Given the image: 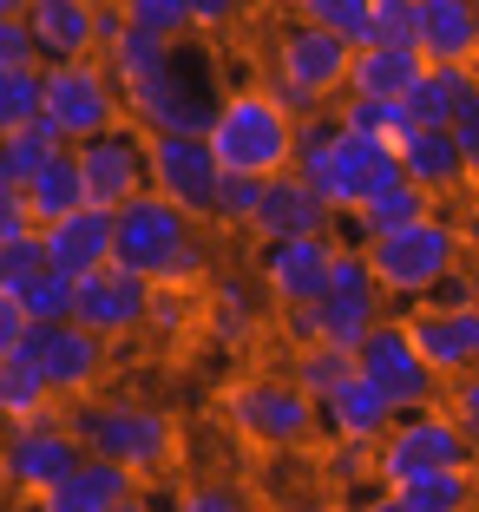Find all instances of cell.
I'll use <instances>...</instances> for the list:
<instances>
[{
  "label": "cell",
  "mask_w": 479,
  "mask_h": 512,
  "mask_svg": "<svg viewBox=\"0 0 479 512\" xmlns=\"http://www.w3.org/2000/svg\"><path fill=\"white\" fill-rule=\"evenodd\" d=\"M46 407H60L46 368L33 362L27 348H7V355H0V414H7V421H33Z\"/></svg>",
  "instance_id": "obj_31"
},
{
  "label": "cell",
  "mask_w": 479,
  "mask_h": 512,
  "mask_svg": "<svg viewBox=\"0 0 479 512\" xmlns=\"http://www.w3.org/2000/svg\"><path fill=\"white\" fill-rule=\"evenodd\" d=\"M440 467H473V434L434 401V407L401 414L394 434L381 440V486H407V480L440 473Z\"/></svg>",
  "instance_id": "obj_10"
},
{
  "label": "cell",
  "mask_w": 479,
  "mask_h": 512,
  "mask_svg": "<svg viewBox=\"0 0 479 512\" xmlns=\"http://www.w3.org/2000/svg\"><path fill=\"white\" fill-rule=\"evenodd\" d=\"M394 421H401V407H394L368 375H355L329 407H322V434H348V440H388Z\"/></svg>",
  "instance_id": "obj_24"
},
{
  "label": "cell",
  "mask_w": 479,
  "mask_h": 512,
  "mask_svg": "<svg viewBox=\"0 0 479 512\" xmlns=\"http://www.w3.org/2000/svg\"><path fill=\"white\" fill-rule=\"evenodd\" d=\"M46 263L66 276H86L99 270V263H112L119 256V211H105V204H79L73 217H60V224H46Z\"/></svg>",
  "instance_id": "obj_20"
},
{
  "label": "cell",
  "mask_w": 479,
  "mask_h": 512,
  "mask_svg": "<svg viewBox=\"0 0 479 512\" xmlns=\"http://www.w3.org/2000/svg\"><path fill=\"white\" fill-rule=\"evenodd\" d=\"M453 138H460V151H466V171L479 178V79H473V92L460 99V112H453V125H447Z\"/></svg>",
  "instance_id": "obj_50"
},
{
  "label": "cell",
  "mask_w": 479,
  "mask_h": 512,
  "mask_svg": "<svg viewBox=\"0 0 479 512\" xmlns=\"http://www.w3.org/2000/svg\"><path fill=\"white\" fill-rule=\"evenodd\" d=\"M86 460V440H79L73 414L60 407H46V414H33V421H7V447H0V480H7V493L14 499H40L53 480H66V473Z\"/></svg>",
  "instance_id": "obj_9"
},
{
  "label": "cell",
  "mask_w": 479,
  "mask_h": 512,
  "mask_svg": "<svg viewBox=\"0 0 479 512\" xmlns=\"http://www.w3.org/2000/svg\"><path fill=\"white\" fill-rule=\"evenodd\" d=\"M460 250H466L460 224H447L440 211L407 224V230H388V237H368V263H375L381 289L394 302H427L440 276L460 270Z\"/></svg>",
  "instance_id": "obj_7"
},
{
  "label": "cell",
  "mask_w": 479,
  "mask_h": 512,
  "mask_svg": "<svg viewBox=\"0 0 479 512\" xmlns=\"http://www.w3.org/2000/svg\"><path fill=\"white\" fill-rule=\"evenodd\" d=\"M20 348L46 368V381H53L60 401H86V394H99L105 362H112V335L86 329V322H33Z\"/></svg>",
  "instance_id": "obj_12"
},
{
  "label": "cell",
  "mask_w": 479,
  "mask_h": 512,
  "mask_svg": "<svg viewBox=\"0 0 479 512\" xmlns=\"http://www.w3.org/2000/svg\"><path fill=\"white\" fill-rule=\"evenodd\" d=\"M296 171L335 204V217H355L368 191H381V184L401 178V151L348 132L342 112L322 106V112H309L302 132H296Z\"/></svg>",
  "instance_id": "obj_1"
},
{
  "label": "cell",
  "mask_w": 479,
  "mask_h": 512,
  "mask_svg": "<svg viewBox=\"0 0 479 512\" xmlns=\"http://www.w3.org/2000/svg\"><path fill=\"white\" fill-rule=\"evenodd\" d=\"M401 171L414 184H427L434 197H453L473 171H466V151H460V138L447 132V125H420L414 138L401 145Z\"/></svg>",
  "instance_id": "obj_23"
},
{
  "label": "cell",
  "mask_w": 479,
  "mask_h": 512,
  "mask_svg": "<svg viewBox=\"0 0 479 512\" xmlns=\"http://www.w3.org/2000/svg\"><path fill=\"white\" fill-rule=\"evenodd\" d=\"M125 499H138V473L119 467V460L86 453L66 480H53L40 499H33V512H119Z\"/></svg>",
  "instance_id": "obj_21"
},
{
  "label": "cell",
  "mask_w": 479,
  "mask_h": 512,
  "mask_svg": "<svg viewBox=\"0 0 479 512\" xmlns=\"http://www.w3.org/2000/svg\"><path fill=\"white\" fill-rule=\"evenodd\" d=\"M151 316V276H138L132 263H99V270L79 276V302H73V322H86V329L112 335V342H125V335H138Z\"/></svg>",
  "instance_id": "obj_17"
},
{
  "label": "cell",
  "mask_w": 479,
  "mask_h": 512,
  "mask_svg": "<svg viewBox=\"0 0 479 512\" xmlns=\"http://www.w3.org/2000/svg\"><path fill=\"white\" fill-rule=\"evenodd\" d=\"M434 204H440V197L401 171L394 184H381V191L361 197V211L348 217V224H355L361 243H368V237H388V230H407V224H420V217H434Z\"/></svg>",
  "instance_id": "obj_27"
},
{
  "label": "cell",
  "mask_w": 479,
  "mask_h": 512,
  "mask_svg": "<svg viewBox=\"0 0 479 512\" xmlns=\"http://www.w3.org/2000/svg\"><path fill=\"white\" fill-rule=\"evenodd\" d=\"M27 204H33V217H40V230H46V224H60V217H73L79 204H86L79 145H66V151H53V158H46V171L27 184Z\"/></svg>",
  "instance_id": "obj_30"
},
{
  "label": "cell",
  "mask_w": 479,
  "mask_h": 512,
  "mask_svg": "<svg viewBox=\"0 0 479 512\" xmlns=\"http://www.w3.org/2000/svg\"><path fill=\"white\" fill-rule=\"evenodd\" d=\"M243 7H250V0H191L197 33H230V27L243 20Z\"/></svg>",
  "instance_id": "obj_52"
},
{
  "label": "cell",
  "mask_w": 479,
  "mask_h": 512,
  "mask_svg": "<svg viewBox=\"0 0 479 512\" xmlns=\"http://www.w3.org/2000/svg\"><path fill=\"white\" fill-rule=\"evenodd\" d=\"M270 73L296 79V86H309L322 106H329L335 92H348V73H355V46L342 40V33L315 27V20H289L283 33H276V53H270Z\"/></svg>",
  "instance_id": "obj_16"
},
{
  "label": "cell",
  "mask_w": 479,
  "mask_h": 512,
  "mask_svg": "<svg viewBox=\"0 0 479 512\" xmlns=\"http://www.w3.org/2000/svg\"><path fill=\"white\" fill-rule=\"evenodd\" d=\"M296 132H302V119L270 86H237V92H224V106H217L204 138L224 171L276 178V171H296Z\"/></svg>",
  "instance_id": "obj_3"
},
{
  "label": "cell",
  "mask_w": 479,
  "mask_h": 512,
  "mask_svg": "<svg viewBox=\"0 0 479 512\" xmlns=\"http://www.w3.org/2000/svg\"><path fill=\"white\" fill-rule=\"evenodd\" d=\"M46 119L60 125L73 145H86V138L132 119L112 60H99V53H86V60H46Z\"/></svg>",
  "instance_id": "obj_8"
},
{
  "label": "cell",
  "mask_w": 479,
  "mask_h": 512,
  "mask_svg": "<svg viewBox=\"0 0 479 512\" xmlns=\"http://www.w3.org/2000/svg\"><path fill=\"white\" fill-rule=\"evenodd\" d=\"M263 86H270L276 99H283V106L296 112V119H309V112H322V99H315L309 86H296V79H283V73H270V79H263Z\"/></svg>",
  "instance_id": "obj_54"
},
{
  "label": "cell",
  "mask_w": 479,
  "mask_h": 512,
  "mask_svg": "<svg viewBox=\"0 0 479 512\" xmlns=\"http://www.w3.org/2000/svg\"><path fill=\"white\" fill-rule=\"evenodd\" d=\"M427 73V53L420 46H355V73L348 92H368V99H407Z\"/></svg>",
  "instance_id": "obj_26"
},
{
  "label": "cell",
  "mask_w": 479,
  "mask_h": 512,
  "mask_svg": "<svg viewBox=\"0 0 479 512\" xmlns=\"http://www.w3.org/2000/svg\"><path fill=\"white\" fill-rule=\"evenodd\" d=\"M0 66H46L40 33L27 14H0Z\"/></svg>",
  "instance_id": "obj_47"
},
{
  "label": "cell",
  "mask_w": 479,
  "mask_h": 512,
  "mask_svg": "<svg viewBox=\"0 0 479 512\" xmlns=\"http://www.w3.org/2000/svg\"><path fill=\"white\" fill-rule=\"evenodd\" d=\"M355 362H361V375H368L394 407H401V414H414V407H434L440 388H447V381L434 375V362L420 355L407 316H388V322H381V329L355 348Z\"/></svg>",
  "instance_id": "obj_11"
},
{
  "label": "cell",
  "mask_w": 479,
  "mask_h": 512,
  "mask_svg": "<svg viewBox=\"0 0 479 512\" xmlns=\"http://www.w3.org/2000/svg\"><path fill=\"white\" fill-rule=\"evenodd\" d=\"M217 414H224L230 434H243L250 447H302V440L322 434V401H315L296 375L237 381V388H224Z\"/></svg>",
  "instance_id": "obj_6"
},
{
  "label": "cell",
  "mask_w": 479,
  "mask_h": 512,
  "mask_svg": "<svg viewBox=\"0 0 479 512\" xmlns=\"http://www.w3.org/2000/svg\"><path fill=\"white\" fill-rule=\"evenodd\" d=\"M440 407H447L453 421H460L466 434L479 440V368H466V375H453L447 388H440Z\"/></svg>",
  "instance_id": "obj_48"
},
{
  "label": "cell",
  "mask_w": 479,
  "mask_h": 512,
  "mask_svg": "<svg viewBox=\"0 0 479 512\" xmlns=\"http://www.w3.org/2000/svg\"><path fill=\"white\" fill-rule=\"evenodd\" d=\"M322 473H329L342 493H355V486H381V440L329 434V460H322Z\"/></svg>",
  "instance_id": "obj_38"
},
{
  "label": "cell",
  "mask_w": 479,
  "mask_h": 512,
  "mask_svg": "<svg viewBox=\"0 0 479 512\" xmlns=\"http://www.w3.org/2000/svg\"><path fill=\"white\" fill-rule=\"evenodd\" d=\"M302 512H342V506H302Z\"/></svg>",
  "instance_id": "obj_58"
},
{
  "label": "cell",
  "mask_w": 479,
  "mask_h": 512,
  "mask_svg": "<svg viewBox=\"0 0 479 512\" xmlns=\"http://www.w3.org/2000/svg\"><path fill=\"white\" fill-rule=\"evenodd\" d=\"M125 14H132V27L158 33V40H197L191 0H125Z\"/></svg>",
  "instance_id": "obj_41"
},
{
  "label": "cell",
  "mask_w": 479,
  "mask_h": 512,
  "mask_svg": "<svg viewBox=\"0 0 479 512\" xmlns=\"http://www.w3.org/2000/svg\"><path fill=\"white\" fill-rule=\"evenodd\" d=\"M119 512H158V506H151V499H145V493H138V499H125V506H119Z\"/></svg>",
  "instance_id": "obj_55"
},
{
  "label": "cell",
  "mask_w": 479,
  "mask_h": 512,
  "mask_svg": "<svg viewBox=\"0 0 479 512\" xmlns=\"http://www.w3.org/2000/svg\"><path fill=\"white\" fill-rule=\"evenodd\" d=\"M132 33V14H125V0H99V20H92V53H112V46Z\"/></svg>",
  "instance_id": "obj_51"
},
{
  "label": "cell",
  "mask_w": 479,
  "mask_h": 512,
  "mask_svg": "<svg viewBox=\"0 0 479 512\" xmlns=\"http://www.w3.org/2000/svg\"><path fill=\"white\" fill-rule=\"evenodd\" d=\"M296 14L315 20V27H329V33H342L348 46H375V0H302Z\"/></svg>",
  "instance_id": "obj_39"
},
{
  "label": "cell",
  "mask_w": 479,
  "mask_h": 512,
  "mask_svg": "<svg viewBox=\"0 0 479 512\" xmlns=\"http://www.w3.org/2000/svg\"><path fill=\"white\" fill-rule=\"evenodd\" d=\"M40 270H46V237H40V230H27V237H7V243H0V296L27 289Z\"/></svg>",
  "instance_id": "obj_43"
},
{
  "label": "cell",
  "mask_w": 479,
  "mask_h": 512,
  "mask_svg": "<svg viewBox=\"0 0 479 512\" xmlns=\"http://www.w3.org/2000/svg\"><path fill=\"white\" fill-rule=\"evenodd\" d=\"M0 14H27V0H0Z\"/></svg>",
  "instance_id": "obj_57"
},
{
  "label": "cell",
  "mask_w": 479,
  "mask_h": 512,
  "mask_svg": "<svg viewBox=\"0 0 479 512\" xmlns=\"http://www.w3.org/2000/svg\"><path fill=\"white\" fill-rule=\"evenodd\" d=\"M197 40H204V33H197ZM197 40H178L165 73L125 92V106H132V119L145 125V132H210V119L224 106V86L210 73L217 60H210Z\"/></svg>",
  "instance_id": "obj_5"
},
{
  "label": "cell",
  "mask_w": 479,
  "mask_h": 512,
  "mask_svg": "<svg viewBox=\"0 0 479 512\" xmlns=\"http://www.w3.org/2000/svg\"><path fill=\"white\" fill-rule=\"evenodd\" d=\"M283 342L289 348L329 342V316H322V302H289V309H283Z\"/></svg>",
  "instance_id": "obj_49"
},
{
  "label": "cell",
  "mask_w": 479,
  "mask_h": 512,
  "mask_svg": "<svg viewBox=\"0 0 479 512\" xmlns=\"http://www.w3.org/2000/svg\"><path fill=\"white\" fill-rule=\"evenodd\" d=\"M27 20H33V33H40L46 60H86L99 0H27Z\"/></svg>",
  "instance_id": "obj_25"
},
{
  "label": "cell",
  "mask_w": 479,
  "mask_h": 512,
  "mask_svg": "<svg viewBox=\"0 0 479 512\" xmlns=\"http://www.w3.org/2000/svg\"><path fill=\"white\" fill-rule=\"evenodd\" d=\"M394 493L420 512H466V506H479V473L473 467H440V473H420V480L394 486Z\"/></svg>",
  "instance_id": "obj_35"
},
{
  "label": "cell",
  "mask_w": 479,
  "mask_h": 512,
  "mask_svg": "<svg viewBox=\"0 0 479 512\" xmlns=\"http://www.w3.org/2000/svg\"><path fill=\"white\" fill-rule=\"evenodd\" d=\"M342 125L361 138H375V145H388V151H401L420 132L407 99H368V92H342Z\"/></svg>",
  "instance_id": "obj_33"
},
{
  "label": "cell",
  "mask_w": 479,
  "mask_h": 512,
  "mask_svg": "<svg viewBox=\"0 0 479 512\" xmlns=\"http://www.w3.org/2000/svg\"><path fill=\"white\" fill-rule=\"evenodd\" d=\"M256 204H263V178H256V171H224V191H217V224L250 230Z\"/></svg>",
  "instance_id": "obj_44"
},
{
  "label": "cell",
  "mask_w": 479,
  "mask_h": 512,
  "mask_svg": "<svg viewBox=\"0 0 479 512\" xmlns=\"http://www.w3.org/2000/svg\"><path fill=\"white\" fill-rule=\"evenodd\" d=\"M171 512H250V499L230 480H191V486H178Z\"/></svg>",
  "instance_id": "obj_45"
},
{
  "label": "cell",
  "mask_w": 479,
  "mask_h": 512,
  "mask_svg": "<svg viewBox=\"0 0 479 512\" xmlns=\"http://www.w3.org/2000/svg\"><path fill=\"white\" fill-rule=\"evenodd\" d=\"M473 473H479V440H473Z\"/></svg>",
  "instance_id": "obj_59"
},
{
  "label": "cell",
  "mask_w": 479,
  "mask_h": 512,
  "mask_svg": "<svg viewBox=\"0 0 479 512\" xmlns=\"http://www.w3.org/2000/svg\"><path fill=\"white\" fill-rule=\"evenodd\" d=\"M14 302H27V316H33V322H73L79 276H66V270H53V263H46V270L33 276L27 289H14Z\"/></svg>",
  "instance_id": "obj_40"
},
{
  "label": "cell",
  "mask_w": 479,
  "mask_h": 512,
  "mask_svg": "<svg viewBox=\"0 0 479 512\" xmlns=\"http://www.w3.org/2000/svg\"><path fill=\"white\" fill-rule=\"evenodd\" d=\"M263 7H276V14H296L302 0H263Z\"/></svg>",
  "instance_id": "obj_56"
},
{
  "label": "cell",
  "mask_w": 479,
  "mask_h": 512,
  "mask_svg": "<svg viewBox=\"0 0 479 512\" xmlns=\"http://www.w3.org/2000/svg\"><path fill=\"white\" fill-rule=\"evenodd\" d=\"M335 250H342V230H309V237H276L256 256V276H263V296L276 309L289 302H322L335 276Z\"/></svg>",
  "instance_id": "obj_15"
},
{
  "label": "cell",
  "mask_w": 479,
  "mask_h": 512,
  "mask_svg": "<svg viewBox=\"0 0 479 512\" xmlns=\"http://www.w3.org/2000/svg\"><path fill=\"white\" fill-rule=\"evenodd\" d=\"M335 224H342L335 204L302 171H276V178H263V204L250 217V237L276 243V237H309V230H335Z\"/></svg>",
  "instance_id": "obj_18"
},
{
  "label": "cell",
  "mask_w": 479,
  "mask_h": 512,
  "mask_svg": "<svg viewBox=\"0 0 479 512\" xmlns=\"http://www.w3.org/2000/svg\"><path fill=\"white\" fill-rule=\"evenodd\" d=\"M66 145H73V138L46 119V112L33 125H20V132H0V184L27 191V184L46 171V158H53V151H66Z\"/></svg>",
  "instance_id": "obj_28"
},
{
  "label": "cell",
  "mask_w": 479,
  "mask_h": 512,
  "mask_svg": "<svg viewBox=\"0 0 479 512\" xmlns=\"http://www.w3.org/2000/svg\"><path fill=\"white\" fill-rule=\"evenodd\" d=\"M407 329H414L420 355L434 362L440 381H453V375H466V368H479V302H466V309L414 302V309H407Z\"/></svg>",
  "instance_id": "obj_19"
},
{
  "label": "cell",
  "mask_w": 479,
  "mask_h": 512,
  "mask_svg": "<svg viewBox=\"0 0 479 512\" xmlns=\"http://www.w3.org/2000/svg\"><path fill=\"white\" fill-rule=\"evenodd\" d=\"M427 66H479V0H420Z\"/></svg>",
  "instance_id": "obj_22"
},
{
  "label": "cell",
  "mask_w": 479,
  "mask_h": 512,
  "mask_svg": "<svg viewBox=\"0 0 479 512\" xmlns=\"http://www.w3.org/2000/svg\"><path fill=\"white\" fill-rule=\"evenodd\" d=\"M151 191H165L191 217L217 224V191H224V165L210 151L204 132H151Z\"/></svg>",
  "instance_id": "obj_13"
},
{
  "label": "cell",
  "mask_w": 479,
  "mask_h": 512,
  "mask_svg": "<svg viewBox=\"0 0 479 512\" xmlns=\"http://www.w3.org/2000/svg\"><path fill=\"white\" fill-rule=\"evenodd\" d=\"M375 46H420V0H375Z\"/></svg>",
  "instance_id": "obj_46"
},
{
  "label": "cell",
  "mask_w": 479,
  "mask_h": 512,
  "mask_svg": "<svg viewBox=\"0 0 479 512\" xmlns=\"http://www.w3.org/2000/svg\"><path fill=\"white\" fill-rule=\"evenodd\" d=\"M204 329L217 335L224 348H243L256 329H263V302H256V289L243 283V276H217L204 296Z\"/></svg>",
  "instance_id": "obj_29"
},
{
  "label": "cell",
  "mask_w": 479,
  "mask_h": 512,
  "mask_svg": "<svg viewBox=\"0 0 479 512\" xmlns=\"http://www.w3.org/2000/svg\"><path fill=\"white\" fill-rule=\"evenodd\" d=\"M171 46H178V40H158V33L132 27V33H125L119 46H112V53H105V60H112V73H119V86L132 92V86H145V79H158V73H165Z\"/></svg>",
  "instance_id": "obj_37"
},
{
  "label": "cell",
  "mask_w": 479,
  "mask_h": 512,
  "mask_svg": "<svg viewBox=\"0 0 479 512\" xmlns=\"http://www.w3.org/2000/svg\"><path fill=\"white\" fill-rule=\"evenodd\" d=\"M473 79H479V66H427L420 86L407 92L414 125H453V112H460V99L473 92Z\"/></svg>",
  "instance_id": "obj_34"
},
{
  "label": "cell",
  "mask_w": 479,
  "mask_h": 512,
  "mask_svg": "<svg viewBox=\"0 0 479 512\" xmlns=\"http://www.w3.org/2000/svg\"><path fill=\"white\" fill-rule=\"evenodd\" d=\"M79 171H86V204L125 211L138 191H151V132L145 125H112V132L79 145Z\"/></svg>",
  "instance_id": "obj_14"
},
{
  "label": "cell",
  "mask_w": 479,
  "mask_h": 512,
  "mask_svg": "<svg viewBox=\"0 0 479 512\" xmlns=\"http://www.w3.org/2000/svg\"><path fill=\"white\" fill-rule=\"evenodd\" d=\"M427 302H440V309H466V302H479V276L473 270H453V276H440L434 283V296Z\"/></svg>",
  "instance_id": "obj_53"
},
{
  "label": "cell",
  "mask_w": 479,
  "mask_h": 512,
  "mask_svg": "<svg viewBox=\"0 0 479 512\" xmlns=\"http://www.w3.org/2000/svg\"><path fill=\"white\" fill-rule=\"evenodd\" d=\"M289 375L329 407L335 394L361 375V362H355V348H342V342H309V348H289Z\"/></svg>",
  "instance_id": "obj_32"
},
{
  "label": "cell",
  "mask_w": 479,
  "mask_h": 512,
  "mask_svg": "<svg viewBox=\"0 0 479 512\" xmlns=\"http://www.w3.org/2000/svg\"><path fill=\"white\" fill-rule=\"evenodd\" d=\"M197 322V283H151V335H184Z\"/></svg>",
  "instance_id": "obj_42"
},
{
  "label": "cell",
  "mask_w": 479,
  "mask_h": 512,
  "mask_svg": "<svg viewBox=\"0 0 479 512\" xmlns=\"http://www.w3.org/2000/svg\"><path fill=\"white\" fill-rule=\"evenodd\" d=\"M46 112V66H0V132H20Z\"/></svg>",
  "instance_id": "obj_36"
},
{
  "label": "cell",
  "mask_w": 479,
  "mask_h": 512,
  "mask_svg": "<svg viewBox=\"0 0 479 512\" xmlns=\"http://www.w3.org/2000/svg\"><path fill=\"white\" fill-rule=\"evenodd\" d=\"M66 414H73L86 453L119 460V467H132L138 480H151V473H165L171 460H178V421H171L165 407H151V401H132V394L92 401L86 394V401H66Z\"/></svg>",
  "instance_id": "obj_4"
},
{
  "label": "cell",
  "mask_w": 479,
  "mask_h": 512,
  "mask_svg": "<svg viewBox=\"0 0 479 512\" xmlns=\"http://www.w3.org/2000/svg\"><path fill=\"white\" fill-rule=\"evenodd\" d=\"M119 263H132L151 283H204L210 276L204 217L171 204L165 191H138L119 211Z\"/></svg>",
  "instance_id": "obj_2"
}]
</instances>
